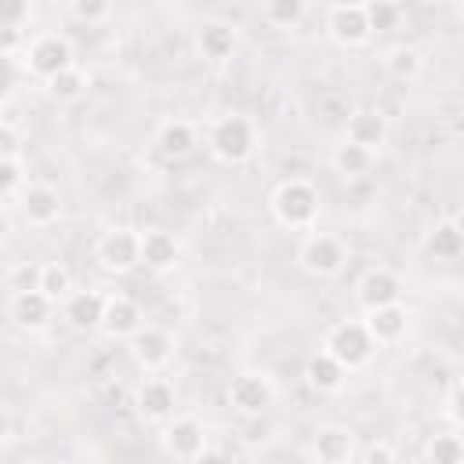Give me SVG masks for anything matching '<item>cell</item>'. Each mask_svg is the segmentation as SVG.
<instances>
[{"label":"cell","mask_w":464,"mask_h":464,"mask_svg":"<svg viewBox=\"0 0 464 464\" xmlns=\"http://www.w3.org/2000/svg\"><path fill=\"white\" fill-rule=\"evenodd\" d=\"M370 163H373V152H370L366 145H355V141L344 138V141L334 149V167H337V174H344V178H359V174H366Z\"/></svg>","instance_id":"obj_25"},{"label":"cell","mask_w":464,"mask_h":464,"mask_svg":"<svg viewBox=\"0 0 464 464\" xmlns=\"http://www.w3.org/2000/svg\"><path fill=\"white\" fill-rule=\"evenodd\" d=\"M362 11H366L370 33H392L399 25V7L392 0H370V4H362Z\"/></svg>","instance_id":"obj_28"},{"label":"cell","mask_w":464,"mask_h":464,"mask_svg":"<svg viewBox=\"0 0 464 464\" xmlns=\"http://www.w3.org/2000/svg\"><path fill=\"white\" fill-rule=\"evenodd\" d=\"M51 308H54V301H51L44 290H14L11 319H14L22 330H40V326L51 323Z\"/></svg>","instance_id":"obj_15"},{"label":"cell","mask_w":464,"mask_h":464,"mask_svg":"<svg viewBox=\"0 0 464 464\" xmlns=\"http://www.w3.org/2000/svg\"><path fill=\"white\" fill-rule=\"evenodd\" d=\"M130 355L138 359V366L145 370H160L170 362L174 355V337L167 330H156V326H138L130 334Z\"/></svg>","instance_id":"obj_7"},{"label":"cell","mask_w":464,"mask_h":464,"mask_svg":"<svg viewBox=\"0 0 464 464\" xmlns=\"http://www.w3.org/2000/svg\"><path fill=\"white\" fill-rule=\"evenodd\" d=\"M69 11H72L76 22L94 25V22H102L112 11V0H69Z\"/></svg>","instance_id":"obj_32"},{"label":"cell","mask_w":464,"mask_h":464,"mask_svg":"<svg viewBox=\"0 0 464 464\" xmlns=\"http://www.w3.org/2000/svg\"><path fill=\"white\" fill-rule=\"evenodd\" d=\"M424 250H428L431 257H439V261H457L460 250H464V232H460V225H457L453 218L435 221V225L424 232Z\"/></svg>","instance_id":"obj_16"},{"label":"cell","mask_w":464,"mask_h":464,"mask_svg":"<svg viewBox=\"0 0 464 464\" xmlns=\"http://www.w3.org/2000/svg\"><path fill=\"white\" fill-rule=\"evenodd\" d=\"M196 149V130L185 123V120H170L160 127V152L170 156V160H181Z\"/></svg>","instance_id":"obj_24"},{"label":"cell","mask_w":464,"mask_h":464,"mask_svg":"<svg viewBox=\"0 0 464 464\" xmlns=\"http://www.w3.org/2000/svg\"><path fill=\"white\" fill-rule=\"evenodd\" d=\"M134 402H138V413L145 420H167V417H174V388L167 381H145L138 388V399Z\"/></svg>","instance_id":"obj_18"},{"label":"cell","mask_w":464,"mask_h":464,"mask_svg":"<svg viewBox=\"0 0 464 464\" xmlns=\"http://www.w3.org/2000/svg\"><path fill=\"white\" fill-rule=\"evenodd\" d=\"M373 348H377V344H373L366 323H355V319L337 323V326L330 330V337H326V352H330L344 370H359L362 362H370Z\"/></svg>","instance_id":"obj_3"},{"label":"cell","mask_w":464,"mask_h":464,"mask_svg":"<svg viewBox=\"0 0 464 464\" xmlns=\"http://www.w3.org/2000/svg\"><path fill=\"white\" fill-rule=\"evenodd\" d=\"M362 460H366V464H377V460H381V464H388V460H395V450L381 442V446H370V450L362 453Z\"/></svg>","instance_id":"obj_39"},{"label":"cell","mask_w":464,"mask_h":464,"mask_svg":"<svg viewBox=\"0 0 464 464\" xmlns=\"http://www.w3.org/2000/svg\"><path fill=\"white\" fill-rule=\"evenodd\" d=\"M406 326H410V312L399 301L366 312V330H370L373 344H395L406 334Z\"/></svg>","instance_id":"obj_13"},{"label":"cell","mask_w":464,"mask_h":464,"mask_svg":"<svg viewBox=\"0 0 464 464\" xmlns=\"http://www.w3.org/2000/svg\"><path fill=\"white\" fill-rule=\"evenodd\" d=\"M29 14V0H0V25H22Z\"/></svg>","instance_id":"obj_35"},{"label":"cell","mask_w":464,"mask_h":464,"mask_svg":"<svg viewBox=\"0 0 464 464\" xmlns=\"http://www.w3.org/2000/svg\"><path fill=\"white\" fill-rule=\"evenodd\" d=\"M265 18L279 29H294L304 18V0H268L265 4Z\"/></svg>","instance_id":"obj_29"},{"label":"cell","mask_w":464,"mask_h":464,"mask_svg":"<svg viewBox=\"0 0 464 464\" xmlns=\"http://www.w3.org/2000/svg\"><path fill=\"white\" fill-rule=\"evenodd\" d=\"M7 279H11V290H40V265L22 261V265L11 268Z\"/></svg>","instance_id":"obj_33"},{"label":"cell","mask_w":464,"mask_h":464,"mask_svg":"<svg viewBox=\"0 0 464 464\" xmlns=\"http://www.w3.org/2000/svg\"><path fill=\"white\" fill-rule=\"evenodd\" d=\"M304 381L308 388L315 392H337L344 384V366L330 355V352H315L308 362H304Z\"/></svg>","instance_id":"obj_22"},{"label":"cell","mask_w":464,"mask_h":464,"mask_svg":"<svg viewBox=\"0 0 464 464\" xmlns=\"http://www.w3.org/2000/svg\"><path fill=\"white\" fill-rule=\"evenodd\" d=\"M98 261L109 272H127L138 265V236L130 228H112L98 239Z\"/></svg>","instance_id":"obj_10"},{"label":"cell","mask_w":464,"mask_h":464,"mask_svg":"<svg viewBox=\"0 0 464 464\" xmlns=\"http://www.w3.org/2000/svg\"><path fill=\"white\" fill-rule=\"evenodd\" d=\"M297 261H301V268H304L308 276L330 279V276H337V272L344 268V246H341V239L315 232V236H308V239L301 243Z\"/></svg>","instance_id":"obj_4"},{"label":"cell","mask_w":464,"mask_h":464,"mask_svg":"<svg viewBox=\"0 0 464 464\" xmlns=\"http://www.w3.org/2000/svg\"><path fill=\"white\" fill-rule=\"evenodd\" d=\"M178 254H181V246H178V239H174L170 232L152 228V232L138 236V265H145V268H152V272L174 268V265H178Z\"/></svg>","instance_id":"obj_11"},{"label":"cell","mask_w":464,"mask_h":464,"mask_svg":"<svg viewBox=\"0 0 464 464\" xmlns=\"http://www.w3.org/2000/svg\"><path fill=\"white\" fill-rule=\"evenodd\" d=\"M62 210V199L51 185H29L22 192V214L33 221V225H51Z\"/></svg>","instance_id":"obj_21"},{"label":"cell","mask_w":464,"mask_h":464,"mask_svg":"<svg viewBox=\"0 0 464 464\" xmlns=\"http://www.w3.org/2000/svg\"><path fill=\"white\" fill-rule=\"evenodd\" d=\"M11 80H14V72H11V62H7V54H0V98L11 91Z\"/></svg>","instance_id":"obj_40"},{"label":"cell","mask_w":464,"mask_h":464,"mask_svg":"<svg viewBox=\"0 0 464 464\" xmlns=\"http://www.w3.org/2000/svg\"><path fill=\"white\" fill-rule=\"evenodd\" d=\"M330 4L337 7V4H362V0H330Z\"/></svg>","instance_id":"obj_43"},{"label":"cell","mask_w":464,"mask_h":464,"mask_svg":"<svg viewBox=\"0 0 464 464\" xmlns=\"http://www.w3.org/2000/svg\"><path fill=\"white\" fill-rule=\"evenodd\" d=\"M4 236H7V218H4V210H0V243H4Z\"/></svg>","instance_id":"obj_42"},{"label":"cell","mask_w":464,"mask_h":464,"mask_svg":"<svg viewBox=\"0 0 464 464\" xmlns=\"http://www.w3.org/2000/svg\"><path fill=\"white\" fill-rule=\"evenodd\" d=\"M388 72H392L395 80H413V76L420 72V51H413V47H395V51L388 54Z\"/></svg>","instance_id":"obj_31"},{"label":"cell","mask_w":464,"mask_h":464,"mask_svg":"<svg viewBox=\"0 0 464 464\" xmlns=\"http://www.w3.org/2000/svg\"><path fill=\"white\" fill-rule=\"evenodd\" d=\"M196 44H199L203 58H210V62H225V58L236 51V29L225 25V22H207V25L199 29Z\"/></svg>","instance_id":"obj_23"},{"label":"cell","mask_w":464,"mask_h":464,"mask_svg":"<svg viewBox=\"0 0 464 464\" xmlns=\"http://www.w3.org/2000/svg\"><path fill=\"white\" fill-rule=\"evenodd\" d=\"M210 152L221 163H243L254 152V123L243 112H228L210 127Z\"/></svg>","instance_id":"obj_2"},{"label":"cell","mask_w":464,"mask_h":464,"mask_svg":"<svg viewBox=\"0 0 464 464\" xmlns=\"http://www.w3.org/2000/svg\"><path fill=\"white\" fill-rule=\"evenodd\" d=\"M428 457L435 464H460L464 460V439L453 431V435H435V442L428 446Z\"/></svg>","instance_id":"obj_30"},{"label":"cell","mask_w":464,"mask_h":464,"mask_svg":"<svg viewBox=\"0 0 464 464\" xmlns=\"http://www.w3.org/2000/svg\"><path fill=\"white\" fill-rule=\"evenodd\" d=\"M399 294H402L399 276H395V272H388V268H370V272L359 279V286H355V297H359V304H362L366 312H370V308H381V304L399 301Z\"/></svg>","instance_id":"obj_12"},{"label":"cell","mask_w":464,"mask_h":464,"mask_svg":"<svg viewBox=\"0 0 464 464\" xmlns=\"http://www.w3.org/2000/svg\"><path fill=\"white\" fill-rule=\"evenodd\" d=\"M326 29H330V36H334L337 44H344V47H359V44H366V40L373 36L370 25H366L362 4H337V7H330Z\"/></svg>","instance_id":"obj_8"},{"label":"cell","mask_w":464,"mask_h":464,"mask_svg":"<svg viewBox=\"0 0 464 464\" xmlns=\"http://www.w3.org/2000/svg\"><path fill=\"white\" fill-rule=\"evenodd\" d=\"M163 450L170 457H181V460H196L207 453V431L196 417H167V428H163Z\"/></svg>","instance_id":"obj_6"},{"label":"cell","mask_w":464,"mask_h":464,"mask_svg":"<svg viewBox=\"0 0 464 464\" xmlns=\"http://www.w3.org/2000/svg\"><path fill=\"white\" fill-rule=\"evenodd\" d=\"M40 290H44L51 301L69 297V294H72V276H69V268H65V265H58V261L40 265Z\"/></svg>","instance_id":"obj_26"},{"label":"cell","mask_w":464,"mask_h":464,"mask_svg":"<svg viewBox=\"0 0 464 464\" xmlns=\"http://www.w3.org/2000/svg\"><path fill=\"white\" fill-rule=\"evenodd\" d=\"M352 450H355V446H352V431L341 428V424H326V428H319L315 439H312V453H315L319 460H326V464L348 460Z\"/></svg>","instance_id":"obj_19"},{"label":"cell","mask_w":464,"mask_h":464,"mask_svg":"<svg viewBox=\"0 0 464 464\" xmlns=\"http://www.w3.org/2000/svg\"><path fill=\"white\" fill-rule=\"evenodd\" d=\"M72 65V47L65 36H40L33 47H29V69L40 76V80H51L54 72L69 69Z\"/></svg>","instance_id":"obj_9"},{"label":"cell","mask_w":464,"mask_h":464,"mask_svg":"<svg viewBox=\"0 0 464 464\" xmlns=\"http://www.w3.org/2000/svg\"><path fill=\"white\" fill-rule=\"evenodd\" d=\"M141 326V312H138V304L130 301V297H105V308H102V323H98V330L105 334V337H130L134 330Z\"/></svg>","instance_id":"obj_14"},{"label":"cell","mask_w":464,"mask_h":464,"mask_svg":"<svg viewBox=\"0 0 464 464\" xmlns=\"http://www.w3.org/2000/svg\"><path fill=\"white\" fill-rule=\"evenodd\" d=\"M18 44H22V29L18 25H0V54L18 51Z\"/></svg>","instance_id":"obj_38"},{"label":"cell","mask_w":464,"mask_h":464,"mask_svg":"<svg viewBox=\"0 0 464 464\" xmlns=\"http://www.w3.org/2000/svg\"><path fill=\"white\" fill-rule=\"evenodd\" d=\"M276 399V384L265 377V373H239L232 384H228V402L243 413V417H257L272 406Z\"/></svg>","instance_id":"obj_5"},{"label":"cell","mask_w":464,"mask_h":464,"mask_svg":"<svg viewBox=\"0 0 464 464\" xmlns=\"http://www.w3.org/2000/svg\"><path fill=\"white\" fill-rule=\"evenodd\" d=\"M272 214L286 228H312L315 218H319V192H315V185L301 181V178L283 181L276 188V196H272Z\"/></svg>","instance_id":"obj_1"},{"label":"cell","mask_w":464,"mask_h":464,"mask_svg":"<svg viewBox=\"0 0 464 464\" xmlns=\"http://www.w3.org/2000/svg\"><path fill=\"white\" fill-rule=\"evenodd\" d=\"M11 439V420H7V413H0V446Z\"/></svg>","instance_id":"obj_41"},{"label":"cell","mask_w":464,"mask_h":464,"mask_svg":"<svg viewBox=\"0 0 464 464\" xmlns=\"http://www.w3.org/2000/svg\"><path fill=\"white\" fill-rule=\"evenodd\" d=\"M446 417H450L453 431L464 424V413H460V384H453V388H450V395H446Z\"/></svg>","instance_id":"obj_36"},{"label":"cell","mask_w":464,"mask_h":464,"mask_svg":"<svg viewBox=\"0 0 464 464\" xmlns=\"http://www.w3.org/2000/svg\"><path fill=\"white\" fill-rule=\"evenodd\" d=\"M18 181H22L18 160H11V156H0V199H4V196H11V192L18 188Z\"/></svg>","instance_id":"obj_34"},{"label":"cell","mask_w":464,"mask_h":464,"mask_svg":"<svg viewBox=\"0 0 464 464\" xmlns=\"http://www.w3.org/2000/svg\"><path fill=\"white\" fill-rule=\"evenodd\" d=\"M384 138H388V123H384V116H381L377 109H359V112H352V120H348V141L366 145V149L373 152L377 145H384Z\"/></svg>","instance_id":"obj_20"},{"label":"cell","mask_w":464,"mask_h":464,"mask_svg":"<svg viewBox=\"0 0 464 464\" xmlns=\"http://www.w3.org/2000/svg\"><path fill=\"white\" fill-rule=\"evenodd\" d=\"M102 308H105V297L94 290H76L65 297V319L72 330H98Z\"/></svg>","instance_id":"obj_17"},{"label":"cell","mask_w":464,"mask_h":464,"mask_svg":"<svg viewBox=\"0 0 464 464\" xmlns=\"http://www.w3.org/2000/svg\"><path fill=\"white\" fill-rule=\"evenodd\" d=\"M83 87H87V76H83L76 65H69V69L54 72V76L47 80V91H51L54 98H62V102H72V98H80V94H83Z\"/></svg>","instance_id":"obj_27"},{"label":"cell","mask_w":464,"mask_h":464,"mask_svg":"<svg viewBox=\"0 0 464 464\" xmlns=\"http://www.w3.org/2000/svg\"><path fill=\"white\" fill-rule=\"evenodd\" d=\"M18 145H22V141H18V130L7 127V123H0V156H11V160H14V156H18Z\"/></svg>","instance_id":"obj_37"}]
</instances>
